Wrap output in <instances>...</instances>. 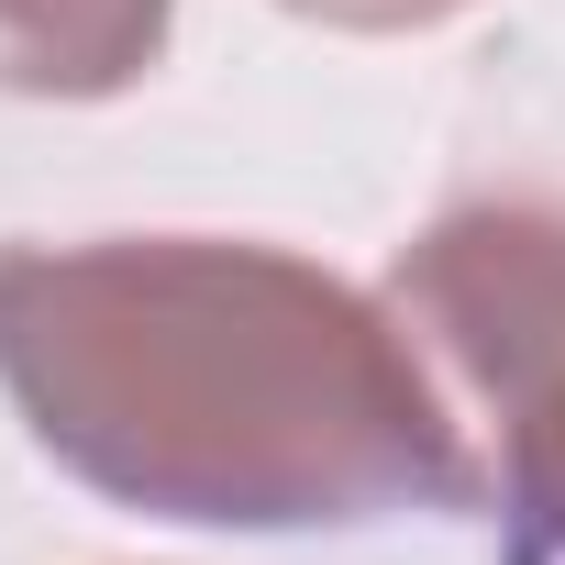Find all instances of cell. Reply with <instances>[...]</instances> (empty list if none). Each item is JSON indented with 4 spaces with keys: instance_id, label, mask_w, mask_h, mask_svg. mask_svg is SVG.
I'll list each match as a JSON object with an SVG mask.
<instances>
[{
    "instance_id": "obj_1",
    "label": "cell",
    "mask_w": 565,
    "mask_h": 565,
    "mask_svg": "<svg viewBox=\"0 0 565 565\" xmlns=\"http://www.w3.org/2000/svg\"><path fill=\"white\" fill-rule=\"evenodd\" d=\"M0 399L56 477L189 532L477 510L466 433L388 289L289 244H0Z\"/></svg>"
},
{
    "instance_id": "obj_2",
    "label": "cell",
    "mask_w": 565,
    "mask_h": 565,
    "mask_svg": "<svg viewBox=\"0 0 565 565\" xmlns=\"http://www.w3.org/2000/svg\"><path fill=\"white\" fill-rule=\"evenodd\" d=\"M388 311L411 322L499 565H565V211L466 200L388 255Z\"/></svg>"
},
{
    "instance_id": "obj_3",
    "label": "cell",
    "mask_w": 565,
    "mask_h": 565,
    "mask_svg": "<svg viewBox=\"0 0 565 565\" xmlns=\"http://www.w3.org/2000/svg\"><path fill=\"white\" fill-rule=\"evenodd\" d=\"M167 34L178 0H0V100H122Z\"/></svg>"
},
{
    "instance_id": "obj_4",
    "label": "cell",
    "mask_w": 565,
    "mask_h": 565,
    "mask_svg": "<svg viewBox=\"0 0 565 565\" xmlns=\"http://www.w3.org/2000/svg\"><path fill=\"white\" fill-rule=\"evenodd\" d=\"M277 12H300L322 34H433V23L477 12V0H277Z\"/></svg>"
}]
</instances>
